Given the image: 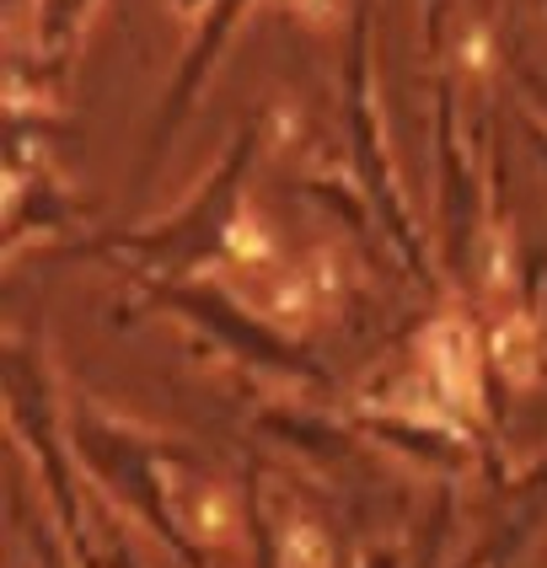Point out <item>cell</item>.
I'll return each mask as SVG.
<instances>
[{"instance_id": "cell-1", "label": "cell", "mask_w": 547, "mask_h": 568, "mask_svg": "<svg viewBox=\"0 0 547 568\" xmlns=\"http://www.w3.org/2000/svg\"><path fill=\"white\" fill-rule=\"evenodd\" d=\"M429 371L440 376L450 403H473V338L462 322H440L429 333Z\"/></svg>"}, {"instance_id": "cell-2", "label": "cell", "mask_w": 547, "mask_h": 568, "mask_svg": "<svg viewBox=\"0 0 547 568\" xmlns=\"http://www.w3.org/2000/svg\"><path fill=\"white\" fill-rule=\"evenodd\" d=\"M285 568H327V547L312 526H290L285 537Z\"/></svg>"}, {"instance_id": "cell-3", "label": "cell", "mask_w": 547, "mask_h": 568, "mask_svg": "<svg viewBox=\"0 0 547 568\" xmlns=\"http://www.w3.org/2000/svg\"><path fill=\"white\" fill-rule=\"evenodd\" d=\"M290 6H295V11L306 17V22H322V28L344 17V0H290Z\"/></svg>"}]
</instances>
